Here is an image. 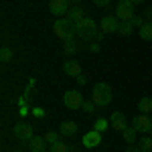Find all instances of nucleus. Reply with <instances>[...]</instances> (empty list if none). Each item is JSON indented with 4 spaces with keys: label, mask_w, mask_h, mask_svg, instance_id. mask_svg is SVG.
Wrapping results in <instances>:
<instances>
[{
    "label": "nucleus",
    "mask_w": 152,
    "mask_h": 152,
    "mask_svg": "<svg viewBox=\"0 0 152 152\" xmlns=\"http://www.w3.org/2000/svg\"><path fill=\"white\" fill-rule=\"evenodd\" d=\"M81 144L85 146V148H97V146L102 144V132H97V130H91V132L83 134Z\"/></svg>",
    "instance_id": "nucleus-9"
},
{
    "label": "nucleus",
    "mask_w": 152,
    "mask_h": 152,
    "mask_svg": "<svg viewBox=\"0 0 152 152\" xmlns=\"http://www.w3.org/2000/svg\"><path fill=\"white\" fill-rule=\"evenodd\" d=\"M94 102H83V112H87V114H91L94 112Z\"/></svg>",
    "instance_id": "nucleus-26"
},
{
    "label": "nucleus",
    "mask_w": 152,
    "mask_h": 152,
    "mask_svg": "<svg viewBox=\"0 0 152 152\" xmlns=\"http://www.w3.org/2000/svg\"><path fill=\"white\" fill-rule=\"evenodd\" d=\"M67 18H69V20H73L75 24H77V23H81L83 18H85V14H83V8L75 4L73 8H69V12H67Z\"/></svg>",
    "instance_id": "nucleus-13"
},
{
    "label": "nucleus",
    "mask_w": 152,
    "mask_h": 152,
    "mask_svg": "<svg viewBox=\"0 0 152 152\" xmlns=\"http://www.w3.org/2000/svg\"><path fill=\"white\" fill-rule=\"evenodd\" d=\"M110 128V122L105 120V118H99V120H95L94 124V130H97V132H104V130Z\"/></svg>",
    "instance_id": "nucleus-21"
},
{
    "label": "nucleus",
    "mask_w": 152,
    "mask_h": 152,
    "mask_svg": "<svg viewBox=\"0 0 152 152\" xmlns=\"http://www.w3.org/2000/svg\"><path fill=\"white\" fill-rule=\"evenodd\" d=\"M63 53H67V55H73V53H77V45H75L73 41H67V43L63 45Z\"/></svg>",
    "instance_id": "nucleus-24"
},
{
    "label": "nucleus",
    "mask_w": 152,
    "mask_h": 152,
    "mask_svg": "<svg viewBox=\"0 0 152 152\" xmlns=\"http://www.w3.org/2000/svg\"><path fill=\"white\" fill-rule=\"evenodd\" d=\"M28 146H31L33 152H43V148H45V138L43 136H33L28 140Z\"/></svg>",
    "instance_id": "nucleus-17"
},
{
    "label": "nucleus",
    "mask_w": 152,
    "mask_h": 152,
    "mask_svg": "<svg viewBox=\"0 0 152 152\" xmlns=\"http://www.w3.org/2000/svg\"><path fill=\"white\" fill-rule=\"evenodd\" d=\"M0 59H2V63H10L12 61V49L2 47L0 49Z\"/></svg>",
    "instance_id": "nucleus-20"
},
{
    "label": "nucleus",
    "mask_w": 152,
    "mask_h": 152,
    "mask_svg": "<svg viewBox=\"0 0 152 152\" xmlns=\"http://www.w3.org/2000/svg\"><path fill=\"white\" fill-rule=\"evenodd\" d=\"M63 71L67 75H71V77H77V75H81V65L77 61H65L63 63Z\"/></svg>",
    "instance_id": "nucleus-12"
},
{
    "label": "nucleus",
    "mask_w": 152,
    "mask_h": 152,
    "mask_svg": "<svg viewBox=\"0 0 152 152\" xmlns=\"http://www.w3.org/2000/svg\"><path fill=\"white\" fill-rule=\"evenodd\" d=\"M110 122H112V128L118 130V132H124V130L128 128V126H126V118H124L122 112H114L112 118H110Z\"/></svg>",
    "instance_id": "nucleus-11"
},
{
    "label": "nucleus",
    "mask_w": 152,
    "mask_h": 152,
    "mask_svg": "<svg viewBox=\"0 0 152 152\" xmlns=\"http://www.w3.org/2000/svg\"><path fill=\"white\" fill-rule=\"evenodd\" d=\"M132 24H134L136 28H140L142 24H144V23H142V16H136V14H134V18H132Z\"/></svg>",
    "instance_id": "nucleus-27"
},
{
    "label": "nucleus",
    "mask_w": 152,
    "mask_h": 152,
    "mask_svg": "<svg viewBox=\"0 0 152 152\" xmlns=\"http://www.w3.org/2000/svg\"><path fill=\"white\" fill-rule=\"evenodd\" d=\"M49 10L53 12L55 16H63V14H67L69 12V2L67 0H51L49 2Z\"/></svg>",
    "instance_id": "nucleus-10"
},
{
    "label": "nucleus",
    "mask_w": 152,
    "mask_h": 152,
    "mask_svg": "<svg viewBox=\"0 0 152 152\" xmlns=\"http://www.w3.org/2000/svg\"><path fill=\"white\" fill-rule=\"evenodd\" d=\"M43 138H45V142H47V144H55V142H59V134L49 130V132H45V136H43Z\"/></svg>",
    "instance_id": "nucleus-23"
},
{
    "label": "nucleus",
    "mask_w": 152,
    "mask_h": 152,
    "mask_svg": "<svg viewBox=\"0 0 152 152\" xmlns=\"http://www.w3.org/2000/svg\"><path fill=\"white\" fill-rule=\"evenodd\" d=\"M146 16H148V18H152V8H148V10H146Z\"/></svg>",
    "instance_id": "nucleus-32"
},
{
    "label": "nucleus",
    "mask_w": 152,
    "mask_h": 152,
    "mask_svg": "<svg viewBox=\"0 0 152 152\" xmlns=\"http://www.w3.org/2000/svg\"><path fill=\"white\" fill-rule=\"evenodd\" d=\"M77 81H79V83H85V81H87V79H85V75H83V73H81V75H77Z\"/></svg>",
    "instance_id": "nucleus-29"
},
{
    "label": "nucleus",
    "mask_w": 152,
    "mask_h": 152,
    "mask_svg": "<svg viewBox=\"0 0 152 152\" xmlns=\"http://www.w3.org/2000/svg\"><path fill=\"white\" fill-rule=\"evenodd\" d=\"M138 35H140L142 41H148V43H152V20L150 23H144L138 28Z\"/></svg>",
    "instance_id": "nucleus-14"
},
{
    "label": "nucleus",
    "mask_w": 152,
    "mask_h": 152,
    "mask_svg": "<svg viewBox=\"0 0 152 152\" xmlns=\"http://www.w3.org/2000/svg\"><path fill=\"white\" fill-rule=\"evenodd\" d=\"M136 134H138V132H136L134 128H126L124 132H122V136H124V142H134V140H136Z\"/></svg>",
    "instance_id": "nucleus-22"
},
{
    "label": "nucleus",
    "mask_w": 152,
    "mask_h": 152,
    "mask_svg": "<svg viewBox=\"0 0 152 152\" xmlns=\"http://www.w3.org/2000/svg\"><path fill=\"white\" fill-rule=\"evenodd\" d=\"M134 24H132V20H122L120 23V26H118V35L120 37H128V35H132L134 33Z\"/></svg>",
    "instance_id": "nucleus-16"
},
{
    "label": "nucleus",
    "mask_w": 152,
    "mask_h": 152,
    "mask_svg": "<svg viewBox=\"0 0 152 152\" xmlns=\"http://www.w3.org/2000/svg\"><path fill=\"white\" fill-rule=\"evenodd\" d=\"M138 110L142 114H152V97H142L138 102Z\"/></svg>",
    "instance_id": "nucleus-18"
},
{
    "label": "nucleus",
    "mask_w": 152,
    "mask_h": 152,
    "mask_svg": "<svg viewBox=\"0 0 152 152\" xmlns=\"http://www.w3.org/2000/svg\"><path fill=\"white\" fill-rule=\"evenodd\" d=\"M91 102H94L97 107L110 105V102H112V87H110L107 83H104V81L95 83L94 91H91Z\"/></svg>",
    "instance_id": "nucleus-2"
},
{
    "label": "nucleus",
    "mask_w": 152,
    "mask_h": 152,
    "mask_svg": "<svg viewBox=\"0 0 152 152\" xmlns=\"http://www.w3.org/2000/svg\"><path fill=\"white\" fill-rule=\"evenodd\" d=\"M132 2H134V4H142L144 0H132Z\"/></svg>",
    "instance_id": "nucleus-34"
},
{
    "label": "nucleus",
    "mask_w": 152,
    "mask_h": 152,
    "mask_svg": "<svg viewBox=\"0 0 152 152\" xmlns=\"http://www.w3.org/2000/svg\"><path fill=\"white\" fill-rule=\"evenodd\" d=\"M49 152H69V148L63 142H55V144H51V150Z\"/></svg>",
    "instance_id": "nucleus-25"
},
{
    "label": "nucleus",
    "mask_w": 152,
    "mask_h": 152,
    "mask_svg": "<svg viewBox=\"0 0 152 152\" xmlns=\"http://www.w3.org/2000/svg\"><path fill=\"white\" fill-rule=\"evenodd\" d=\"M132 128L136 130V132H150L152 130V120L148 118V114H140V116H136L132 120Z\"/></svg>",
    "instance_id": "nucleus-7"
},
{
    "label": "nucleus",
    "mask_w": 152,
    "mask_h": 152,
    "mask_svg": "<svg viewBox=\"0 0 152 152\" xmlns=\"http://www.w3.org/2000/svg\"><path fill=\"white\" fill-rule=\"evenodd\" d=\"M126 152H142L140 148H136V146H132V148H126Z\"/></svg>",
    "instance_id": "nucleus-30"
},
{
    "label": "nucleus",
    "mask_w": 152,
    "mask_h": 152,
    "mask_svg": "<svg viewBox=\"0 0 152 152\" xmlns=\"http://www.w3.org/2000/svg\"><path fill=\"white\" fill-rule=\"evenodd\" d=\"M35 116H39V118L43 116V110H41V107H35Z\"/></svg>",
    "instance_id": "nucleus-31"
},
{
    "label": "nucleus",
    "mask_w": 152,
    "mask_h": 152,
    "mask_svg": "<svg viewBox=\"0 0 152 152\" xmlns=\"http://www.w3.org/2000/svg\"><path fill=\"white\" fill-rule=\"evenodd\" d=\"M116 16L122 20H132L134 18V2L132 0H120L116 6Z\"/></svg>",
    "instance_id": "nucleus-4"
},
{
    "label": "nucleus",
    "mask_w": 152,
    "mask_h": 152,
    "mask_svg": "<svg viewBox=\"0 0 152 152\" xmlns=\"http://www.w3.org/2000/svg\"><path fill=\"white\" fill-rule=\"evenodd\" d=\"M53 35L57 37V39H61L63 43H67V41H73V37L77 35V26H75V23L73 20H69L67 16L63 18H57L55 20V24H53Z\"/></svg>",
    "instance_id": "nucleus-1"
},
{
    "label": "nucleus",
    "mask_w": 152,
    "mask_h": 152,
    "mask_svg": "<svg viewBox=\"0 0 152 152\" xmlns=\"http://www.w3.org/2000/svg\"><path fill=\"white\" fill-rule=\"evenodd\" d=\"M67 2H73V4H79L81 0H67Z\"/></svg>",
    "instance_id": "nucleus-33"
},
{
    "label": "nucleus",
    "mask_w": 152,
    "mask_h": 152,
    "mask_svg": "<svg viewBox=\"0 0 152 152\" xmlns=\"http://www.w3.org/2000/svg\"><path fill=\"white\" fill-rule=\"evenodd\" d=\"M138 148L142 152H152V136H142V140L138 142Z\"/></svg>",
    "instance_id": "nucleus-19"
},
{
    "label": "nucleus",
    "mask_w": 152,
    "mask_h": 152,
    "mask_svg": "<svg viewBox=\"0 0 152 152\" xmlns=\"http://www.w3.org/2000/svg\"><path fill=\"white\" fill-rule=\"evenodd\" d=\"M14 136L23 142H28L35 134H33V126H28L26 122H16L14 124Z\"/></svg>",
    "instance_id": "nucleus-6"
},
{
    "label": "nucleus",
    "mask_w": 152,
    "mask_h": 152,
    "mask_svg": "<svg viewBox=\"0 0 152 152\" xmlns=\"http://www.w3.org/2000/svg\"><path fill=\"white\" fill-rule=\"evenodd\" d=\"M94 4H97V6H107L110 0H94Z\"/></svg>",
    "instance_id": "nucleus-28"
},
{
    "label": "nucleus",
    "mask_w": 152,
    "mask_h": 152,
    "mask_svg": "<svg viewBox=\"0 0 152 152\" xmlns=\"http://www.w3.org/2000/svg\"><path fill=\"white\" fill-rule=\"evenodd\" d=\"M75 26H77V37H79V39H83V41H87V39L95 37V28H97V24H95L94 18L85 16L81 23H77Z\"/></svg>",
    "instance_id": "nucleus-3"
},
{
    "label": "nucleus",
    "mask_w": 152,
    "mask_h": 152,
    "mask_svg": "<svg viewBox=\"0 0 152 152\" xmlns=\"http://www.w3.org/2000/svg\"><path fill=\"white\" fill-rule=\"evenodd\" d=\"M63 104L67 105L69 110H79V107H83V97H81L79 91L69 89V91H65V95H63Z\"/></svg>",
    "instance_id": "nucleus-5"
},
{
    "label": "nucleus",
    "mask_w": 152,
    "mask_h": 152,
    "mask_svg": "<svg viewBox=\"0 0 152 152\" xmlns=\"http://www.w3.org/2000/svg\"><path fill=\"white\" fill-rule=\"evenodd\" d=\"M12 152H20V150H12Z\"/></svg>",
    "instance_id": "nucleus-35"
},
{
    "label": "nucleus",
    "mask_w": 152,
    "mask_h": 152,
    "mask_svg": "<svg viewBox=\"0 0 152 152\" xmlns=\"http://www.w3.org/2000/svg\"><path fill=\"white\" fill-rule=\"evenodd\" d=\"M118 26H120V23H118V16H104L102 18V23H99V31L104 33V35H112V33H118Z\"/></svg>",
    "instance_id": "nucleus-8"
},
{
    "label": "nucleus",
    "mask_w": 152,
    "mask_h": 152,
    "mask_svg": "<svg viewBox=\"0 0 152 152\" xmlns=\"http://www.w3.org/2000/svg\"><path fill=\"white\" fill-rule=\"evenodd\" d=\"M150 136H152V130H150Z\"/></svg>",
    "instance_id": "nucleus-36"
},
{
    "label": "nucleus",
    "mask_w": 152,
    "mask_h": 152,
    "mask_svg": "<svg viewBox=\"0 0 152 152\" xmlns=\"http://www.w3.org/2000/svg\"><path fill=\"white\" fill-rule=\"evenodd\" d=\"M77 124L75 122H71V120H67V122H63L61 124V134L63 136H73V134H77Z\"/></svg>",
    "instance_id": "nucleus-15"
}]
</instances>
